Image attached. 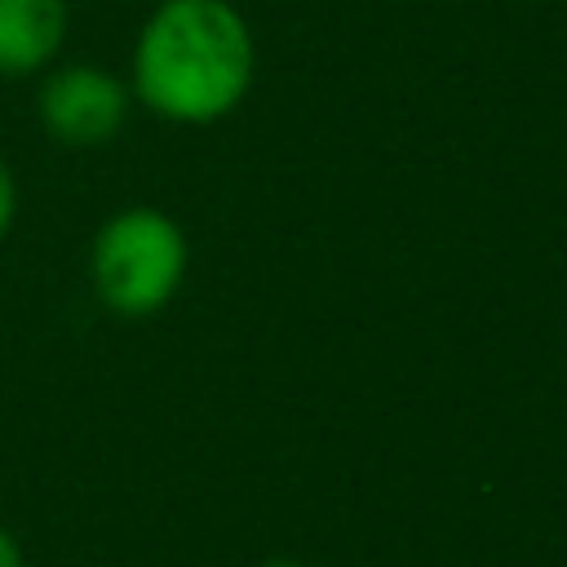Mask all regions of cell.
<instances>
[{
    "instance_id": "cell-2",
    "label": "cell",
    "mask_w": 567,
    "mask_h": 567,
    "mask_svg": "<svg viewBox=\"0 0 567 567\" xmlns=\"http://www.w3.org/2000/svg\"><path fill=\"white\" fill-rule=\"evenodd\" d=\"M186 266V230L151 204H128L111 213L89 244V284L97 301L120 319L159 315L182 292Z\"/></svg>"
},
{
    "instance_id": "cell-7",
    "label": "cell",
    "mask_w": 567,
    "mask_h": 567,
    "mask_svg": "<svg viewBox=\"0 0 567 567\" xmlns=\"http://www.w3.org/2000/svg\"><path fill=\"white\" fill-rule=\"evenodd\" d=\"M261 567H306V563H297V558H266Z\"/></svg>"
},
{
    "instance_id": "cell-4",
    "label": "cell",
    "mask_w": 567,
    "mask_h": 567,
    "mask_svg": "<svg viewBox=\"0 0 567 567\" xmlns=\"http://www.w3.org/2000/svg\"><path fill=\"white\" fill-rule=\"evenodd\" d=\"M66 0H0V75H35L66 44Z\"/></svg>"
},
{
    "instance_id": "cell-6",
    "label": "cell",
    "mask_w": 567,
    "mask_h": 567,
    "mask_svg": "<svg viewBox=\"0 0 567 567\" xmlns=\"http://www.w3.org/2000/svg\"><path fill=\"white\" fill-rule=\"evenodd\" d=\"M0 567H22V549L4 527H0Z\"/></svg>"
},
{
    "instance_id": "cell-5",
    "label": "cell",
    "mask_w": 567,
    "mask_h": 567,
    "mask_svg": "<svg viewBox=\"0 0 567 567\" xmlns=\"http://www.w3.org/2000/svg\"><path fill=\"white\" fill-rule=\"evenodd\" d=\"M13 217H18V182H13L9 164L0 159V244L13 230Z\"/></svg>"
},
{
    "instance_id": "cell-3",
    "label": "cell",
    "mask_w": 567,
    "mask_h": 567,
    "mask_svg": "<svg viewBox=\"0 0 567 567\" xmlns=\"http://www.w3.org/2000/svg\"><path fill=\"white\" fill-rule=\"evenodd\" d=\"M128 106H133L128 84L115 71L93 66V62H71V66L49 71L35 93L40 128L71 151L106 146L124 128Z\"/></svg>"
},
{
    "instance_id": "cell-1",
    "label": "cell",
    "mask_w": 567,
    "mask_h": 567,
    "mask_svg": "<svg viewBox=\"0 0 567 567\" xmlns=\"http://www.w3.org/2000/svg\"><path fill=\"white\" fill-rule=\"evenodd\" d=\"M257 44L230 0H159L133 40L128 93L168 124H217L252 89Z\"/></svg>"
}]
</instances>
